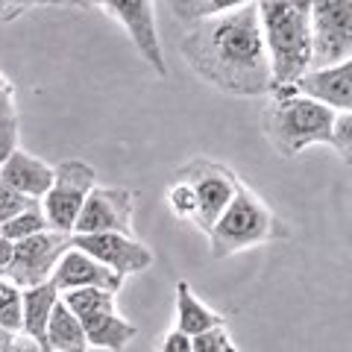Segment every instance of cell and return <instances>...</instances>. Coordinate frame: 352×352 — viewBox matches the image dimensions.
I'll return each mask as SVG.
<instances>
[{"label":"cell","instance_id":"6da1fadb","mask_svg":"<svg viewBox=\"0 0 352 352\" xmlns=\"http://www.w3.org/2000/svg\"><path fill=\"white\" fill-rule=\"evenodd\" d=\"M179 53L197 80L229 97H267L270 59L256 3L185 24Z\"/></svg>","mask_w":352,"mask_h":352},{"label":"cell","instance_id":"7a4b0ae2","mask_svg":"<svg viewBox=\"0 0 352 352\" xmlns=\"http://www.w3.org/2000/svg\"><path fill=\"white\" fill-rule=\"evenodd\" d=\"M256 9L273 88L294 85L311 68V0H256Z\"/></svg>","mask_w":352,"mask_h":352},{"label":"cell","instance_id":"3957f363","mask_svg":"<svg viewBox=\"0 0 352 352\" xmlns=\"http://www.w3.org/2000/svg\"><path fill=\"white\" fill-rule=\"evenodd\" d=\"M261 112V129L270 147L282 159H296L314 144H329L335 112L308 97L296 94L291 85L273 88Z\"/></svg>","mask_w":352,"mask_h":352},{"label":"cell","instance_id":"277c9868","mask_svg":"<svg viewBox=\"0 0 352 352\" xmlns=\"http://www.w3.org/2000/svg\"><path fill=\"white\" fill-rule=\"evenodd\" d=\"M208 238V252L214 261L232 258L238 252L256 250L273 241L288 238V226L279 220V214L261 200L256 191H250L247 185H241L232 203L226 206V212L217 217Z\"/></svg>","mask_w":352,"mask_h":352},{"label":"cell","instance_id":"5b68a950","mask_svg":"<svg viewBox=\"0 0 352 352\" xmlns=\"http://www.w3.org/2000/svg\"><path fill=\"white\" fill-rule=\"evenodd\" d=\"M59 296L76 314L91 349L124 352L129 346V340H135L138 326L118 311V302H115L118 294L100 291V288H76V291H65Z\"/></svg>","mask_w":352,"mask_h":352},{"label":"cell","instance_id":"8992f818","mask_svg":"<svg viewBox=\"0 0 352 352\" xmlns=\"http://www.w3.org/2000/svg\"><path fill=\"white\" fill-rule=\"evenodd\" d=\"M176 176L191 185L194 200H197L191 223L200 229L203 235L212 232L217 217L226 212V206L232 203V197L238 194L241 185H244L235 170H229L226 164H220V162H208V159H191L188 164H182V168L176 170Z\"/></svg>","mask_w":352,"mask_h":352},{"label":"cell","instance_id":"52a82bcc","mask_svg":"<svg viewBox=\"0 0 352 352\" xmlns=\"http://www.w3.org/2000/svg\"><path fill=\"white\" fill-rule=\"evenodd\" d=\"M94 185H97V173L88 162L68 159L53 164V185L38 200L44 217H47V226L59 229V232H74L76 214H80L85 197Z\"/></svg>","mask_w":352,"mask_h":352},{"label":"cell","instance_id":"ba28073f","mask_svg":"<svg viewBox=\"0 0 352 352\" xmlns=\"http://www.w3.org/2000/svg\"><path fill=\"white\" fill-rule=\"evenodd\" d=\"M88 3H94L103 15L118 21L126 30L138 56L150 65L153 74L162 76V80L168 76V62H164L159 18H156V0H88Z\"/></svg>","mask_w":352,"mask_h":352},{"label":"cell","instance_id":"9c48e42d","mask_svg":"<svg viewBox=\"0 0 352 352\" xmlns=\"http://www.w3.org/2000/svg\"><path fill=\"white\" fill-rule=\"evenodd\" d=\"M352 59V0H311V68Z\"/></svg>","mask_w":352,"mask_h":352},{"label":"cell","instance_id":"30bf717a","mask_svg":"<svg viewBox=\"0 0 352 352\" xmlns=\"http://www.w3.org/2000/svg\"><path fill=\"white\" fill-rule=\"evenodd\" d=\"M68 247H71V232H59V229H44V232L21 238L15 241L12 258H9L6 270L0 276L15 282L21 291L41 282H50L53 270H56V264Z\"/></svg>","mask_w":352,"mask_h":352},{"label":"cell","instance_id":"8fae6325","mask_svg":"<svg viewBox=\"0 0 352 352\" xmlns=\"http://www.w3.org/2000/svg\"><path fill=\"white\" fill-rule=\"evenodd\" d=\"M135 200L138 194L115 185H94L76 214L71 235H97V232H120L135 235Z\"/></svg>","mask_w":352,"mask_h":352},{"label":"cell","instance_id":"7c38bea8","mask_svg":"<svg viewBox=\"0 0 352 352\" xmlns=\"http://www.w3.org/2000/svg\"><path fill=\"white\" fill-rule=\"evenodd\" d=\"M71 244L88 252L91 258L106 264L118 276H135L153 267V250L138 241L135 235H120V232H97V235H71Z\"/></svg>","mask_w":352,"mask_h":352},{"label":"cell","instance_id":"4fadbf2b","mask_svg":"<svg viewBox=\"0 0 352 352\" xmlns=\"http://www.w3.org/2000/svg\"><path fill=\"white\" fill-rule=\"evenodd\" d=\"M50 282H53V288H56L59 294L76 291V288H100V291L118 294L120 288H124V276H118L115 270H109L106 264L91 258L88 252H82L80 247H74V244L65 250V256L59 258Z\"/></svg>","mask_w":352,"mask_h":352},{"label":"cell","instance_id":"5bb4252c","mask_svg":"<svg viewBox=\"0 0 352 352\" xmlns=\"http://www.w3.org/2000/svg\"><path fill=\"white\" fill-rule=\"evenodd\" d=\"M291 88L332 112H352V59L329 68H308Z\"/></svg>","mask_w":352,"mask_h":352},{"label":"cell","instance_id":"9a60e30c","mask_svg":"<svg viewBox=\"0 0 352 352\" xmlns=\"http://www.w3.org/2000/svg\"><path fill=\"white\" fill-rule=\"evenodd\" d=\"M0 179H3L12 191H18L21 197L38 203L53 185V164L32 156V153H27L24 147H18L12 156L0 164Z\"/></svg>","mask_w":352,"mask_h":352},{"label":"cell","instance_id":"2e32d148","mask_svg":"<svg viewBox=\"0 0 352 352\" xmlns=\"http://www.w3.org/2000/svg\"><path fill=\"white\" fill-rule=\"evenodd\" d=\"M223 323H226V314H220L212 305H206L185 279L176 282V326L173 329L197 338L214 326H223Z\"/></svg>","mask_w":352,"mask_h":352},{"label":"cell","instance_id":"e0dca14e","mask_svg":"<svg viewBox=\"0 0 352 352\" xmlns=\"http://www.w3.org/2000/svg\"><path fill=\"white\" fill-rule=\"evenodd\" d=\"M44 349L47 352H88L91 349L88 346V340H85V332H82L80 320H76V314L62 302V296H59V302L53 305V314L47 320Z\"/></svg>","mask_w":352,"mask_h":352},{"label":"cell","instance_id":"ac0fdd59","mask_svg":"<svg viewBox=\"0 0 352 352\" xmlns=\"http://www.w3.org/2000/svg\"><path fill=\"white\" fill-rule=\"evenodd\" d=\"M59 302V291L53 282H41L24 288V320H21V335L32 338L36 344L44 346V332H47V320L53 314V305Z\"/></svg>","mask_w":352,"mask_h":352},{"label":"cell","instance_id":"d6986e66","mask_svg":"<svg viewBox=\"0 0 352 352\" xmlns=\"http://www.w3.org/2000/svg\"><path fill=\"white\" fill-rule=\"evenodd\" d=\"M256 0H168L170 12L182 21V24H194V21L203 18H214L223 12H232V9L250 6Z\"/></svg>","mask_w":352,"mask_h":352},{"label":"cell","instance_id":"ffe728a7","mask_svg":"<svg viewBox=\"0 0 352 352\" xmlns=\"http://www.w3.org/2000/svg\"><path fill=\"white\" fill-rule=\"evenodd\" d=\"M44 229H50V226H47V217H44V212H41L38 203H32V206H27V208H21L18 214L9 217L6 223L0 226V235L9 238V241L15 244V241L30 238V235H36V232H44Z\"/></svg>","mask_w":352,"mask_h":352},{"label":"cell","instance_id":"44dd1931","mask_svg":"<svg viewBox=\"0 0 352 352\" xmlns=\"http://www.w3.org/2000/svg\"><path fill=\"white\" fill-rule=\"evenodd\" d=\"M21 320H24V291L0 276V326L12 335H21Z\"/></svg>","mask_w":352,"mask_h":352},{"label":"cell","instance_id":"7402d4cb","mask_svg":"<svg viewBox=\"0 0 352 352\" xmlns=\"http://www.w3.org/2000/svg\"><path fill=\"white\" fill-rule=\"evenodd\" d=\"M164 203H168L170 214H173L176 220H185V223H191V220H194V208H197L194 191H191V185H188V182L179 179V176H173V182L168 185Z\"/></svg>","mask_w":352,"mask_h":352},{"label":"cell","instance_id":"603a6c76","mask_svg":"<svg viewBox=\"0 0 352 352\" xmlns=\"http://www.w3.org/2000/svg\"><path fill=\"white\" fill-rule=\"evenodd\" d=\"M329 147L338 153V159L344 164H352V112H335Z\"/></svg>","mask_w":352,"mask_h":352},{"label":"cell","instance_id":"cb8c5ba5","mask_svg":"<svg viewBox=\"0 0 352 352\" xmlns=\"http://www.w3.org/2000/svg\"><path fill=\"white\" fill-rule=\"evenodd\" d=\"M194 352H241V349H238L235 338L229 335V329L223 323V326H214V329H208V332L197 335L194 338Z\"/></svg>","mask_w":352,"mask_h":352},{"label":"cell","instance_id":"d4e9b609","mask_svg":"<svg viewBox=\"0 0 352 352\" xmlns=\"http://www.w3.org/2000/svg\"><path fill=\"white\" fill-rule=\"evenodd\" d=\"M18 141H21L18 115H3V118H0V164H3L21 147Z\"/></svg>","mask_w":352,"mask_h":352},{"label":"cell","instance_id":"484cf974","mask_svg":"<svg viewBox=\"0 0 352 352\" xmlns=\"http://www.w3.org/2000/svg\"><path fill=\"white\" fill-rule=\"evenodd\" d=\"M38 6H65V3L62 0H0V24L15 21L24 12H30V9H38Z\"/></svg>","mask_w":352,"mask_h":352},{"label":"cell","instance_id":"4316f807","mask_svg":"<svg viewBox=\"0 0 352 352\" xmlns=\"http://www.w3.org/2000/svg\"><path fill=\"white\" fill-rule=\"evenodd\" d=\"M32 203H36V200H27V197H21L18 191H12L3 179H0V226H3L12 214H18L21 208H27Z\"/></svg>","mask_w":352,"mask_h":352},{"label":"cell","instance_id":"83f0119b","mask_svg":"<svg viewBox=\"0 0 352 352\" xmlns=\"http://www.w3.org/2000/svg\"><path fill=\"white\" fill-rule=\"evenodd\" d=\"M156 352H194V338L179 332V329H170V332L159 335Z\"/></svg>","mask_w":352,"mask_h":352},{"label":"cell","instance_id":"f1b7e54d","mask_svg":"<svg viewBox=\"0 0 352 352\" xmlns=\"http://www.w3.org/2000/svg\"><path fill=\"white\" fill-rule=\"evenodd\" d=\"M3 115H18V100H15L12 80L0 71V118H3Z\"/></svg>","mask_w":352,"mask_h":352},{"label":"cell","instance_id":"f546056e","mask_svg":"<svg viewBox=\"0 0 352 352\" xmlns=\"http://www.w3.org/2000/svg\"><path fill=\"white\" fill-rule=\"evenodd\" d=\"M0 352H47V349H44L41 344H36L32 338H27V335H15Z\"/></svg>","mask_w":352,"mask_h":352},{"label":"cell","instance_id":"4dcf8cb0","mask_svg":"<svg viewBox=\"0 0 352 352\" xmlns=\"http://www.w3.org/2000/svg\"><path fill=\"white\" fill-rule=\"evenodd\" d=\"M12 241H9V238H3V235H0V273H3L6 270V264H9V258H12Z\"/></svg>","mask_w":352,"mask_h":352},{"label":"cell","instance_id":"1f68e13d","mask_svg":"<svg viewBox=\"0 0 352 352\" xmlns=\"http://www.w3.org/2000/svg\"><path fill=\"white\" fill-rule=\"evenodd\" d=\"M12 338H15L12 332H6V329H3V326H0V349H3V346L9 344V340H12Z\"/></svg>","mask_w":352,"mask_h":352},{"label":"cell","instance_id":"d6a6232c","mask_svg":"<svg viewBox=\"0 0 352 352\" xmlns=\"http://www.w3.org/2000/svg\"><path fill=\"white\" fill-rule=\"evenodd\" d=\"M62 3H65V6H85L88 0H62Z\"/></svg>","mask_w":352,"mask_h":352}]
</instances>
